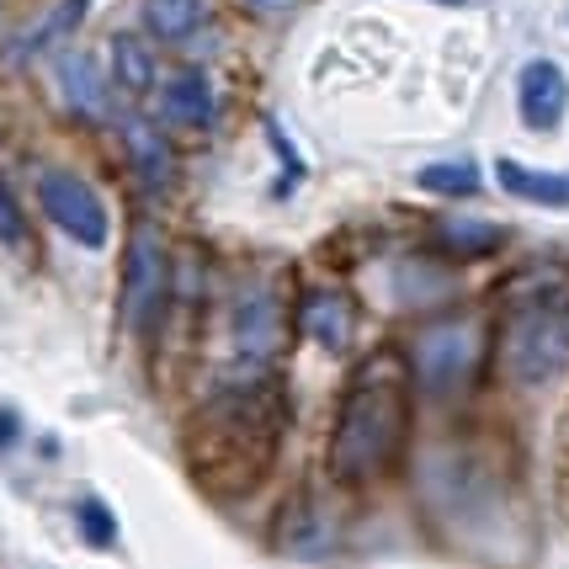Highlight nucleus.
I'll list each match as a JSON object with an SVG mask.
<instances>
[{
	"instance_id": "nucleus-1",
	"label": "nucleus",
	"mask_w": 569,
	"mask_h": 569,
	"mask_svg": "<svg viewBox=\"0 0 569 569\" xmlns=\"http://www.w3.org/2000/svg\"><path fill=\"white\" fill-rule=\"evenodd\" d=\"M288 416H293V399L267 372L219 389L187 426V463L202 490L213 496L256 490L282 452Z\"/></svg>"
},
{
	"instance_id": "nucleus-2",
	"label": "nucleus",
	"mask_w": 569,
	"mask_h": 569,
	"mask_svg": "<svg viewBox=\"0 0 569 569\" xmlns=\"http://www.w3.org/2000/svg\"><path fill=\"white\" fill-rule=\"evenodd\" d=\"M410 395H416V378L395 347L372 351L351 368L336 421H330V473L341 485L362 490L399 463V452L410 442Z\"/></svg>"
},
{
	"instance_id": "nucleus-3",
	"label": "nucleus",
	"mask_w": 569,
	"mask_h": 569,
	"mask_svg": "<svg viewBox=\"0 0 569 569\" xmlns=\"http://www.w3.org/2000/svg\"><path fill=\"white\" fill-rule=\"evenodd\" d=\"M479 351H485V341H479L473 320H431L410 347V378L426 395H452L473 378Z\"/></svg>"
},
{
	"instance_id": "nucleus-4",
	"label": "nucleus",
	"mask_w": 569,
	"mask_h": 569,
	"mask_svg": "<svg viewBox=\"0 0 569 569\" xmlns=\"http://www.w3.org/2000/svg\"><path fill=\"white\" fill-rule=\"evenodd\" d=\"M166 298H171V250L154 223H139L123 250V298H118L128 330L149 336L166 315Z\"/></svg>"
},
{
	"instance_id": "nucleus-5",
	"label": "nucleus",
	"mask_w": 569,
	"mask_h": 569,
	"mask_svg": "<svg viewBox=\"0 0 569 569\" xmlns=\"http://www.w3.org/2000/svg\"><path fill=\"white\" fill-rule=\"evenodd\" d=\"M506 372L517 383H548L569 368V315H511L506 325Z\"/></svg>"
},
{
	"instance_id": "nucleus-6",
	"label": "nucleus",
	"mask_w": 569,
	"mask_h": 569,
	"mask_svg": "<svg viewBox=\"0 0 569 569\" xmlns=\"http://www.w3.org/2000/svg\"><path fill=\"white\" fill-rule=\"evenodd\" d=\"M38 202H43V213H49L53 229H64L74 246L107 250V240H112L107 202L97 198V187H86L74 171H43L38 176Z\"/></svg>"
},
{
	"instance_id": "nucleus-7",
	"label": "nucleus",
	"mask_w": 569,
	"mask_h": 569,
	"mask_svg": "<svg viewBox=\"0 0 569 569\" xmlns=\"http://www.w3.org/2000/svg\"><path fill=\"white\" fill-rule=\"evenodd\" d=\"M282 336H288V320H282V303L267 288H250V293L234 298V309H229V347H234L240 362H250L246 378H261V368L282 351Z\"/></svg>"
},
{
	"instance_id": "nucleus-8",
	"label": "nucleus",
	"mask_w": 569,
	"mask_h": 569,
	"mask_svg": "<svg viewBox=\"0 0 569 569\" xmlns=\"http://www.w3.org/2000/svg\"><path fill=\"white\" fill-rule=\"evenodd\" d=\"M517 112L532 133H553L569 112V74L553 59H527L517 74Z\"/></svg>"
},
{
	"instance_id": "nucleus-9",
	"label": "nucleus",
	"mask_w": 569,
	"mask_h": 569,
	"mask_svg": "<svg viewBox=\"0 0 569 569\" xmlns=\"http://www.w3.org/2000/svg\"><path fill=\"white\" fill-rule=\"evenodd\" d=\"M298 330L325 351H341L351 341V303L347 293H336V288H315V293H303L298 303Z\"/></svg>"
},
{
	"instance_id": "nucleus-10",
	"label": "nucleus",
	"mask_w": 569,
	"mask_h": 569,
	"mask_svg": "<svg viewBox=\"0 0 569 569\" xmlns=\"http://www.w3.org/2000/svg\"><path fill=\"white\" fill-rule=\"evenodd\" d=\"M496 181L506 198L532 202V208H569V171H538V166H521L511 154L496 160Z\"/></svg>"
},
{
	"instance_id": "nucleus-11",
	"label": "nucleus",
	"mask_w": 569,
	"mask_h": 569,
	"mask_svg": "<svg viewBox=\"0 0 569 569\" xmlns=\"http://www.w3.org/2000/svg\"><path fill=\"white\" fill-rule=\"evenodd\" d=\"M160 107L176 128H208L219 101H213V80L202 70H176L166 86H160Z\"/></svg>"
},
{
	"instance_id": "nucleus-12",
	"label": "nucleus",
	"mask_w": 569,
	"mask_h": 569,
	"mask_svg": "<svg viewBox=\"0 0 569 569\" xmlns=\"http://www.w3.org/2000/svg\"><path fill=\"white\" fill-rule=\"evenodd\" d=\"M123 149H128L133 176L144 181L149 192H171L176 187V154H171V144H166V133H154L149 123H128Z\"/></svg>"
},
{
	"instance_id": "nucleus-13",
	"label": "nucleus",
	"mask_w": 569,
	"mask_h": 569,
	"mask_svg": "<svg viewBox=\"0 0 569 569\" xmlns=\"http://www.w3.org/2000/svg\"><path fill=\"white\" fill-rule=\"evenodd\" d=\"M511 315H569V272L565 267H532L506 288Z\"/></svg>"
},
{
	"instance_id": "nucleus-14",
	"label": "nucleus",
	"mask_w": 569,
	"mask_h": 569,
	"mask_svg": "<svg viewBox=\"0 0 569 569\" xmlns=\"http://www.w3.org/2000/svg\"><path fill=\"white\" fill-rule=\"evenodd\" d=\"M59 91L80 118H101L107 112V80L91 53H59Z\"/></svg>"
},
{
	"instance_id": "nucleus-15",
	"label": "nucleus",
	"mask_w": 569,
	"mask_h": 569,
	"mask_svg": "<svg viewBox=\"0 0 569 569\" xmlns=\"http://www.w3.org/2000/svg\"><path fill=\"white\" fill-rule=\"evenodd\" d=\"M107 49H112V80H118V91H128V97H149L154 80H160V70H154V53H149L144 38L118 32Z\"/></svg>"
},
{
	"instance_id": "nucleus-16",
	"label": "nucleus",
	"mask_w": 569,
	"mask_h": 569,
	"mask_svg": "<svg viewBox=\"0 0 569 569\" xmlns=\"http://www.w3.org/2000/svg\"><path fill=\"white\" fill-rule=\"evenodd\" d=\"M437 246L458 261H479V256H496L506 246V229L490 219H442L437 223Z\"/></svg>"
},
{
	"instance_id": "nucleus-17",
	"label": "nucleus",
	"mask_w": 569,
	"mask_h": 569,
	"mask_svg": "<svg viewBox=\"0 0 569 569\" xmlns=\"http://www.w3.org/2000/svg\"><path fill=\"white\" fill-rule=\"evenodd\" d=\"M416 187L421 192H437V198H473L485 187V176L473 160H437V166H421L416 171Z\"/></svg>"
},
{
	"instance_id": "nucleus-18",
	"label": "nucleus",
	"mask_w": 569,
	"mask_h": 569,
	"mask_svg": "<svg viewBox=\"0 0 569 569\" xmlns=\"http://www.w3.org/2000/svg\"><path fill=\"white\" fill-rule=\"evenodd\" d=\"M144 22H149V32H154V38L176 43V38L198 32L202 0H144Z\"/></svg>"
},
{
	"instance_id": "nucleus-19",
	"label": "nucleus",
	"mask_w": 569,
	"mask_h": 569,
	"mask_svg": "<svg viewBox=\"0 0 569 569\" xmlns=\"http://www.w3.org/2000/svg\"><path fill=\"white\" fill-rule=\"evenodd\" d=\"M74 517H80L86 543H97V548H112V543H118V517H112V511H107L97 496L80 500V506H74Z\"/></svg>"
},
{
	"instance_id": "nucleus-20",
	"label": "nucleus",
	"mask_w": 569,
	"mask_h": 569,
	"mask_svg": "<svg viewBox=\"0 0 569 569\" xmlns=\"http://www.w3.org/2000/svg\"><path fill=\"white\" fill-rule=\"evenodd\" d=\"M80 11H86V0H59V11H53L49 22L38 27V32H32V38H27V43H17V53L49 49L53 38H59V32H70V27H74V17H80Z\"/></svg>"
},
{
	"instance_id": "nucleus-21",
	"label": "nucleus",
	"mask_w": 569,
	"mask_h": 569,
	"mask_svg": "<svg viewBox=\"0 0 569 569\" xmlns=\"http://www.w3.org/2000/svg\"><path fill=\"white\" fill-rule=\"evenodd\" d=\"M22 240H27V213L17 202V192L0 181V246H22Z\"/></svg>"
},
{
	"instance_id": "nucleus-22",
	"label": "nucleus",
	"mask_w": 569,
	"mask_h": 569,
	"mask_svg": "<svg viewBox=\"0 0 569 569\" xmlns=\"http://www.w3.org/2000/svg\"><path fill=\"white\" fill-rule=\"evenodd\" d=\"M17 437H22V416H17L11 405H0V452L17 442Z\"/></svg>"
},
{
	"instance_id": "nucleus-23",
	"label": "nucleus",
	"mask_w": 569,
	"mask_h": 569,
	"mask_svg": "<svg viewBox=\"0 0 569 569\" xmlns=\"http://www.w3.org/2000/svg\"><path fill=\"white\" fill-rule=\"evenodd\" d=\"M246 6L256 11V17H282V11H288L293 0H246Z\"/></svg>"
},
{
	"instance_id": "nucleus-24",
	"label": "nucleus",
	"mask_w": 569,
	"mask_h": 569,
	"mask_svg": "<svg viewBox=\"0 0 569 569\" xmlns=\"http://www.w3.org/2000/svg\"><path fill=\"white\" fill-rule=\"evenodd\" d=\"M426 6H463V0H426Z\"/></svg>"
}]
</instances>
